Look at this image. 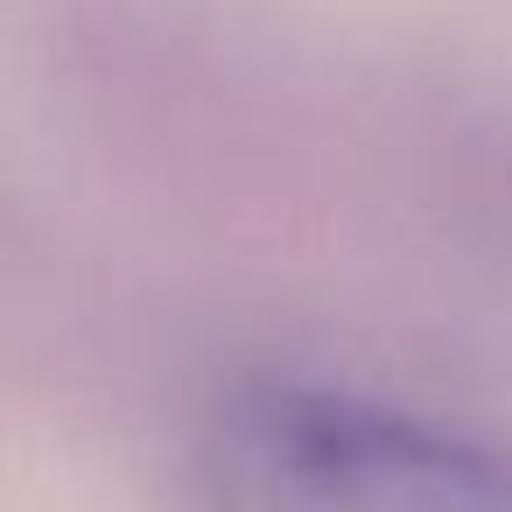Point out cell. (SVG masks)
<instances>
[{
  "instance_id": "obj_1",
  "label": "cell",
  "mask_w": 512,
  "mask_h": 512,
  "mask_svg": "<svg viewBox=\"0 0 512 512\" xmlns=\"http://www.w3.org/2000/svg\"><path fill=\"white\" fill-rule=\"evenodd\" d=\"M197 512H512V456L316 379H239L190 435Z\"/></svg>"
}]
</instances>
